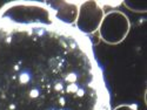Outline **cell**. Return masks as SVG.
<instances>
[{
    "label": "cell",
    "instance_id": "obj_4",
    "mask_svg": "<svg viewBox=\"0 0 147 110\" xmlns=\"http://www.w3.org/2000/svg\"><path fill=\"white\" fill-rule=\"evenodd\" d=\"M113 110H138V109H137V107H134V105L121 104V105H118V107H115Z\"/></svg>",
    "mask_w": 147,
    "mask_h": 110
},
{
    "label": "cell",
    "instance_id": "obj_3",
    "mask_svg": "<svg viewBox=\"0 0 147 110\" xmlns=\"http://www.w3.org/2000/svg\"><path fill=\"white\" fill-rule=\"evenodd\" d=\"M126 8L136 13H145L147 12V3L146 1H132V0H125L124 3Z\"/></svg>",
    "mask_w": 147,
    "mask_h": 110
},
{
    "label": "cell",
    "instance_id": "obj_2",
    "mask_svg": "<svg viewBox=\"0 0 147 110\" xmlns=\"http://www.w3.org/2000/svg\"><path fill=\"white\" fill-rule=\"evenodd\" d=\"M105 13L96 1H84L78 7L76 27L84 34H93L99 29Z\"/></svg>",
    "mask_w": 147,
    "mask_h": 110
},
{
    "label": "cell",
    "instance_id": "obj_1",
    "mask_svg": "<svg viewBox=\"0 0 147 110\" xmlns=\"http://www.w3.org/2000/svg\"><path fill=\"white\" fill-rule=\"evenodd\" d=\"M131 21L120 11H111L104 15L99 26V36L107 45H119L128 35Z\"/></svg>",
    "mask_w": 147,
    "mask_h": 110
}]
</instances>
